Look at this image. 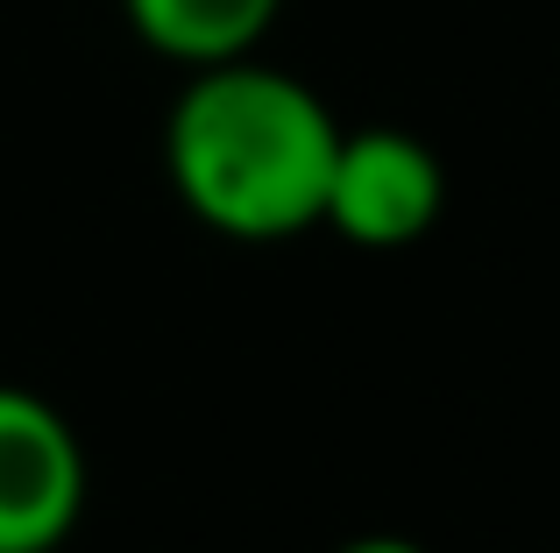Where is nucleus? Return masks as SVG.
Segmentation results:
<instances>
[{
    "label": "nucleus",
    "instance_id": "5",
    "mask_svg": "<svg viewBox=\"0 0 560 553\" xmlns=\"http://www.w3.org/2000/svg\"><path fill=\"white\" fill-rule=\"evenodd\" d=\"M334 553H425L419 540H405V532H362V540L334 546Z\"/></svg>",
    "mask_w": 560,
    "mask_h": 553
},
{
    "label": "nucleus",
    "instance_id": "3",
    "mask_svg": "<svg viewBox=\"0 0 560 553\" xmlns=\"http://www.w3.org/2000/svg\"><path fill=\"white\" fill-rule=\"evenodd\" d=\"M447 207V170L405 128H348L341 156L327 178V213L319 227H334L355 249H405Z\"/></svg>",
    "mask_w": 560,
    "mask_h": 553
},
{
    "label": "nucleus",
    "instance_id": "4",
    "mask_svg": "<svg viewBox=\"0 0 560 553\" xmlns=\"http://www.w3.org/2000/svg\"><path fill=\"white\" fill-rule=\"evenodd\" d=\"M136 36L150 43L156 57L199 71V64H228V57H248L262 36H270L277 8L284 0H121Z\"/></svg>",
    "mask_w": 560,
    "mask_h": 553
},
{
    "label": "nucleus",
    "instance_id": "2",
    "mask_svg": "<svg viewBox=\"0 0 560 553\" xmlns=\"http://www.w3.org/2000/svg\"><path fill=\"white\" fill-rule=\"evenodd\" d=\"M85 511V447L36 390L0 384V553H57Z\"/></svg>",
    "mask_w": 560,
    "mask_h": 553
},
{
    "label": "nucleus",
    "instance_id": "1",
    "mask_svg": "<svg viewBox=\"0 0 560 553\" xmlns=\"http://www.w3.org/2000/svg\"><path fill=\"white\" fill-rule=\"evenodd\" d=\"M348 128L291 71L256 57L199 64L171 107L164 164L171 185L206 227L234 242H284L319 227L327 178Z\"/></svg>",
    "mask_w": 560,
    "mask_h": 553
}]
</instances>
